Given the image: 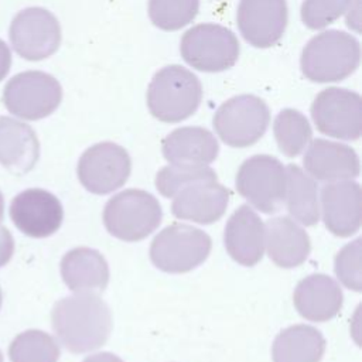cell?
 <instances>
[{
    "label": "cell",
    "mask_w": 362,
    "mask_h": 362,
    "mask_svg": "<svg viewBox=\"0 0 362 362\" xmlns=\"http://www.w3.org/2000/svg\"><path fill=\"white\" fill-rule=\"evenodd\" d=\"M52 328L61 344L74 354L100 348L112 331L107 304L93 293H76L55 303Z\"/></svg>",
    "instance_id": "1"
},
{
    "label": "cell",
    "mask_w": 362,
    "mask_h": 362,
    "mask_svg": "<svg viewBox=\"0 0 362 362\" xmlns=\"http://www.w3.org/2000/svg\"><path fill=\"white\" fill-rule=\"evenodd\" d=\"M361 62L359 41L339 30H328L313 37L303 49V75L318 83L338 82L356 71Z\"/></svg>",
    "instance_id": "2"
},
{
    "label": "cell",
    "mask_w": 362,
    "mask_h": 362,
    "mask_svg": "<svg viewBox=\"0 0 362 362\" xmlns=\"http://www.w3.org/2000/svg\"><path fill=\"white\" fill-rule=\"evenodd\" d=\"M202 99L199 79L181 65H167L153 76L147 89L150 113L165 123H178L194 115Z\"/></svg>",
    "instance_id": "3"
},
{
    "label": "cell",
    "mask_w": 362,
    "mask_h": 362,
    "mask_svg": "<svg viewBox=\"0 0 362 362\" xmlns=\"http://www.w3.org/2000/svg\"><path fill=\"white\" fill-rule=\"evenodd\" d=\"M161 222V206L147 191L126 189L107 201L103 223L110 235L124 242H137L154 232Z\"/></svg>",
    "instance_id": "4"
},
{
    "label": "cell",
    "mask_w": 362,
    "mask_h": 362,
    "mask_svg": "<svg viewBox=\"0 0 362 362\" xmlns=\"http://www.w3.org/2000/svg\"><path fill=\"white\" fill-rule=\"evenodd\" d=\"M211 246V238L201 229L173 223L153 239L150 259L163 272L187 273L206 260Z\"/></svg>",
    "instance_id": "5"
},
{
    "label": "cell",
    "mask_w": 362,
    "mask_h": 362,
    "mask_svg": "<svg viewBox=\"0 0 362 362\" xmlns=\"http://www.w3.org/2000/svg\"><path fill=\"white\" fill-rule=\"evenodd\" d=\"M184 61L202 72H221L235 65L239 57V41L226 27L205 23L189 28L181 38Z\"/></svg>",
    "instance_id": "6"
},
{
    "label": "cell",
    "mask_w": 362,
    "mask_h": 362,
    "mask_svg": "<svg viewBox=\"0 0 362 362\" xmlns=\"http://www.w3.org/2000/svg\"><path fill=\"white\" fill-rule=\"evenodd\" d=\"M62 100V88L49 74L25 71L14 75L4 86L3 103L7 110L25 120L49 116Z\"/></svg>",
    "instance_id": "7"
},
{
    "label": "cell",
    "mask_w": 362,
    "mask_h": 362,
    "mask_svg": "<svg viewBox=\"0 0 362 362\" xmlns=\"http://www.w3.org/2000/svg\"><path fill=\"white\" fill-rule=\"evenodd\" d=\"M269 122L267 105L255 95L230 98L218 107L214 116L216 134L230 147L255 144L266 133Z\"/></svg>",
    "instance_id": "8"
},
{
    "label": "cell",
    "mask_w": 362,
    "mask_h": 362,
    "mask_svg": "<svg viewBox=\"0 0 362 362\" xmlns=\"http://www.w3.org/2000/svg\"><path fill=\"white\" fill-rule=\"evenodd\" d=\"M236 189L256 209L264 214L277 212L284 201L286 168L276 157L253 156L239 167Z\"/></svg>",
    "instance_id": "9"
},
{
    "label": "cell",
    "mask_w": 362,
    "mask_h": 362,
    "mask_svg": "<svg viewBox=\"0 0 362 362\" xmlns=\"http://www.w3.org/2000/svg\"><path fill=\"white\" fill-rule=\"evenodd\" d=\"M311 117L322 134L341 140H358L362 133L361 95L344 88H327L315 96Z\"/></svg>",
    "instance_id": "10"
},
{
    "label": "cell",
    "mask_w": 362,
    "mask_h": 362,
    "mask_svg": "<svg viewBox=\"0 0 362 362\" xmlns=\"http://www.w3.org/2000/svg\"><path fill=\"white\" fill-rule=\"evenodd\" d=\"M10 42L24 59L48 58L61 44L59 23L51 11L42 7L24 8L11 21Z\"/></svg>",
    "instance_id": "11"
},
{
    "label": "cell",
    "mask_w": 362,
    "mask_h": 362,
    "mask_svg": "<svg viewBox=\"0 0 362 362\" xmlns=\"http://www.w3.org/2000/svg\"><path fill=\"white\" fill-rule=\"evenodd\" d=\"M132 161L127 151L112 141L98 143L81 156L78 178L92 194H109L127 181Z\"/></svg>",
    "instance_id": "12"
},
{
    "label": "cell",
    "mask_w": 362,
    "mask_h": 362,
    "mask_svg": "<svg viewBox=\"0 0 362 362\" xmlns=\"http://www.w3.org/2000/svg\"><path fill=\"white\" fill-rule=\"evenodd\" d=\"M286 0H240L236 13L242 37L256 48H269L280 41L287 25Z\"/></svg>",
    "instance_id": "13"
},
{
    "label": "cell",
    "mask_w": 362,
    "mask_h": 362,
    "mask_svg": "<svg viewBox=\"0 0 362 362\" xmlns=\"http://www.w3.org/2000/svg\"><path fill=\"white\" fill-rule=\"evenodd\" d=\"M10 218L24 235L47 238L59 229L64 211L55 195L45 189L30 188L13 198Z\"/></svg>",
    "instance_id": "14"
},
{
    "label": "cell",
    "mask_w": 362,
    "mask_h": 362,
    "mask_svg": "<svg viewBox=\"0 0 362 362\" xmlns=\"http://www.w3.org/2000/svg\"><path fill=\"white\" fill-rule=\"evenodd\" d=\"M173 198L171 212L175 218L208 225L225 214L229 191L218 180L202 178L182 185Z\"/></svg>",
    "instance_id": "15"
},
{
    "label": "cell",
    "mask_w": 362,
    "mask_h": 362,
    "mask_svg": "<svg viewBox=\"0 0 362 362\" xmlns=\"http://www.w3.org/2000/svg\"><path fill=\"white\" fill-rule=\"evenodd\" d=\"M322 221L329 232L346 238L358 232L362 219V191L358 182L344 180L321 189Z\"/></svg>",
    "instance_id": "16"
},
{
    "label": "cell",
    "mask_w": 362,
    "mask_h": 362,
    "mask_svg": "<svg viewBox=\"0 0 362 362\" xmlns=\"http://www.w3.org/2000/svg\"><path fill=\"white\" fill-rule=\"evenodd\" d=\"M223 240L235 262L242 266H255L263 257L264 225L249 205H240L225 226Z\"/></svg>",
    "instance_id": "17"
},
{
    "label": "cell",
    "mask_w": 362,
    "mask_h": 362,
    "mask_svg": "<svg viewBox=\"0 0 362 362\" xmlns=\"http://www.w3.org/2000/svg\"><path fill=\"white\" fill-rule=\"evenodd\" d=\"M307 173L318 181H344L359 175V158L346 144L317 139L304 156Z\"/></svg>",
    "instance_id": "18"
},
{
    "label": "cell",
    "mask_w": 362,
    "mask_h": 362,
    "mask_svg": "<svg viewBox=\"0 0 362 362\" xmlns=\"http://www.w3.org/2000/svg\"><path fill=\"white\" fill-rule=\"evenodd\" d=\"M294 307L308 321H328L342 307V290L329 276L311 274L303 279L293 294Z\"/></svg>",
    "instance_id": "19"
},
{
    "label": "cell",
    "mask_w": 362,
    "mask_h": 362,
    "mask_svg": "<svg viewBox=\"0 0 362 362\" xmlns=\"http://www.w3.org/2000/svg\"><path fill=\"white\" fill-rule=\"evenodd\" d=\"M264 245L274 264L284 269L300 266L305 262L311 245L305 230L287 216H277L264 225Z\"/></svg>",
    "instance_id": "20"
},
{
    "label": "cell",
    "mask_w": 362,
    "mask_h": 362,
    "mask_svg": "<svg viewBox=\"0 0 362 362\" xmlns=\"http://www.w3.org/2000/svg\"><path fill=\"white\" fill-rule=\"evenodd\" d=\"M40 157L35 132L25 123L0 116V164L21 175L34 168Z\"/></svg>",
    "instance_id": "21"
},
{
    "label": "cell",
    "mask_w": 362,
    "mask_h": 362,
    "mask_svg": "<svg viewBox=\"0 0 362 362\" xmlns=\"http://www.w3.org/2000/svg\"><path fill=\"white\" fill-rule=\"evenodd\" d=\"M164 158L177 165H206L218 157L215 136L204 127H180L161 143Z\"/></svg>",
    "instance_id": "22"
},
{
    "label": "cell",
    "mask_w": 362,
    "mask_h": 362,
    "mask_svg": "<svg viewBox=\"0 0 362 362\" xmlns=\"http://www.w3.org/2000/svg\"><path fill=\"white\" fill-rule=\"evenodd\" d=\"M61 276L72 291H103L109 283V266L98 250L76 247L62 257Z\"/></svg>",
    "instance_id": "23"
},
{
    "label": "cell",
    "mask_w": 362,
    "mask_h": 362,
    "mask_svg": "<svg viewBox=\"0 0 362 362\" xmlns=\"http://www.w3.org/2000/svg\"><path fill=\"white\" fill-rule=\"evenodd\" d=\"M325 351L321 332L310 325L298 324L283 329L272 348L273 362H320Z\"/></svg>",
    "instance_id": "24"
},
{
    "label": "cell",
    "mask_w": 362,
    "mask_h": 362,
    "mask_svg": "<svg viewBox=\"0 0 362 362\" xmlns=\"http://www.w3.org/2000/svg\"><path fill=\"white\" fill-rule=\"evenodd\" d=\"M284 201L288 214L305 226L318 222L320 208L317 198V184L298 165L286 167Z\"/></svg>",
    "instance_id": "25"
},
{
    "label": "cell",
    "mask_w": 362,
    "mask_h": 362,
    "mask_svg": "<svg viewBox=\"0 0 362 362\" xmlns=\"http://www.w3.org/2000/svg\"><path fill=\"white\" fill-rule=\"evenodd\" d=\"M277 146L287 157H296L307 147L313 130L307 117L294 109H283L273 124Z\"/></svg>",
    "instance_id": "26"
},
{
    "label": "cell",
    "mask_w": 362,
    "mask_h": 362,
    "mask_svg": "<svg viewBox=\"0 0 362 362\" xmlns=\"http://www.w3.org/2000/svg\"><path fill=\"white\" fill-rule=\"evenodd\" d=\"M11 362H57L59 346L47 332L28 329L18 334L8 348Z\"/></svg>",
    "instance_id": "27"
},
{
    "label": "cell",
    "mask_w": 362,
    "mask_h": 362,
    "mask_svg": "<svg viewBox=\"0 0 362 362\" xmlns=\"http://www.w3.org/2000/svg\"><path fill=\"white\" fill-rule=\"evenodd\" d=\"M198 10L199 0H148V17L164 31L185 27L197 17Z\"/></svg>",
    "instance_id": "28"
},
{
    "label": "cell",
    "mask_w": 362,
    "mask_h": 362,
    "mask_svg": "<svg viewBox=\"0 0 362 362\" xmlns=\"http://www.w3.org/2000/svg\"><path fill=\"white\" fill-rule=\"evenodd\" d=\"M218 180L216 173L208 165H177L163 167L156 175V188L167 198H173L177 191L194 180Z\"/></svg>",
    "instance_id": "29"
},
{
    "label": "cell",
    "mask_w": 362,
    "mask_h": 362,
    "mask_svg": "<svg viewBox=\"0 0 362 362\" xmlns=\"http://www.w3.org/2000/svg\"><path fill=\"white\" fill-rule=\"evenodd\" d=\"M352 0H304L301 20L311 30H320L338 20Z\"/></svg>",
    "instance_id": "30"
},
{
    "label": "cell",
    "mask_w": 362,
    "mask_h": 362,
    "mask_svg": "<svg viewBox=\"0 0 362 362\" xmlns=\"http://www.w3.org/2000/svg\"><path fill=\"white\" fill-rule=\"evenodd\" d=\"M361 239L344 246L335 256V274L341 283L354 290H362V277H361Z\"/></svg>",
    "instance_id": "31"
},
{
    "label": "cell",
    "mask_w": 362,
    "mask_h": 362,
    "mask_svg": "<svg viewBox=\"0 0 362 362\" xmlns=\"http://www.w3.org/2000/svg\"><path fill=\"white\" fill-rule=\"evenodd\" d=\"M14 252V240L11 233L0 225V267L8 263Z\"/></svg>",
    "instance_id": "32"
},
{
    "label": "cell",
    "mask_w": 362,
    "mask_h": 362,
    "mask_svg": "<svg viewBox=\"0 0 362 362\" xmlns=\"http://www.w3.org/2000/svg\"><path fill=\"white\" fill-rule=\"evenodd\" d=\"M11 65V52L7 44L0 40V81L6 78Z\"/></svg>",
    "instance_id": "33"
},
{
    "label": "cell",
    "mask_w": 362,
    "mask_h": 362,
    "mask_svg": "<svg viewBox=\"0 0 362 362\" xmlns=\"http://www.w3.org/2000/svg\"><path fill=\"white\" fill-rule=\"evenodd\" d=\"M83 362H123V361L110 352H100V354L88 356Z\"/></svg>",
    "instance_id": "34"
},
{
    "label": "cell",
    "mask_w": 362,
    "mask_h": 362,
    "mask_svg": "<svg viewBox=\"0 0 362 362\" xmlns=\"http://www.w3.org/2000/svg\"><path fill=\"white\" fill-rule=\"evenodd\" d=\"M3 216H4V199H3V195L0 192V222L3 221Z\"/></svg>",
    "instance_id": "35"
},
{
    "label": "cell",
    "mask_w": 362,
    "mask_h": 362,
    "mask_svg": "<svg viewBox=\"0 0 362 362\" xmlns=\"http://www.w3.org/2000/svg\"><path fill=\"white\" fill-rule=\"evenodd\" d=\"M0 362H3V355H1V352H0Z\"/></svg>",
    "instance_id": "36"
},
{
    "label": "cell",
    "mask_w": 362,
    "mask_h": 362,
    "mask_svg": "<svg viewBox=\"0 0 362 362\" xmlns=\"http://www.w3.org/2000/svg\"><path fill=\"white\" fill-rule=\"evenodd\" d=\"M0 305H1V290H0Z\"/></svg>",
    "instance_id": "37"
}]
</instances>
